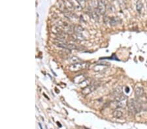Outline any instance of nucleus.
Masks as SVG:
<instances>
[{"instance_id":"1","label":"nucleus","mask_w":147,"mask_h":129,"mask_svg":"<svg viewBox=\"0 0 147 129\" xmlns=\"http://www.w3.org/2000/svg\"><path fill=\"white\" fill-rule=\"evenodd\" d=\"M127 106L129 112L132 114H136L140 112L141 109V105L139 102H136L133 99H130L127 101Z\"/></svg>"},{"instance_id":"2","label":"nucleus","mask_w":147,"mask_h":129,"mask_svg":"<svg viewBox=\"0 0 147 129\" xmlns=\"http://www.w3.org/2000/svg\"><path fill=\"white\" fill-rule=\"evenodd\" d=\"M86 67V64L82 63V62H79V63H73L71 64L69 67V70L71 72H78L79 70H82Z\"/></svg>"},{"instance_id":"3","label":"nucleus","mask_w":147,"mask_h":129,"mask_svg":"<svg viewBox=\"0 0 147 129\" xmlns=\"http://www.w3.org/2000/svg\"><path fill=\"white\" fill-rule=\"evenodd\" d=\"M106 12V5L101 1H98L97 7V12L99 14L103 15Z\"/></svg>"},{"instance_id":"4","label":"nucleus","mask_w":147,"mask_h":129,"mask_svg":"<svg viewBox=\"0 0 147 129\" xmlns=\"http://www.w3.org/2000/svg\"><path fill=\"white\" fill-rule=\"evenodd\" d=\"M96 88V86L95 84L90 85H88L87 87H86L82 90V93L84 95H87L88 94L92 93Z\"/></svg>"},{"instance_id":"5","label":"nucleus","mask_w":147,"mask_h":129,"mask_svg":"<svg viewBox=\"0 0 147 129\" xmlns=\"http://www.w3.org/2000/svg\"><path fill=\"white\" fill-rule=\"evenodd\" d=\"M86 80V76L84 75V74H80V75H78L76 76V77H75L73 79V81L75 83V84H80L82 82Z\"/></svg>"},{"instance_id":"6","label":"nucleus","mask_w":147,"mask_h":129,"mask_svg":"<svg viewBox=\"0 0 147 129\" xmlns=\"http://www.w3.org/2000/svg\"><path fill=\"white\" fill-rule=\"evenodd\" d=\"M56 5H57L58 8H59L61 11L64 12L63 13H65V12H67L65 11V8H66L65 3L63 1V0H58V2H57Z\"/></svg>"},{"instance_id":"7","label":"nucleus","mask_w":147,"mask_h":129,"mask_svg":"<svg viewBox=\"0 0 147 129\" xmlns=\"http://www.w3.org/2000/svg\"><path fill=\"white\" fill-rule=\"evenodd\" d=\"M144 94V90L141 87H136L135 90V95L136 97L137 98H141L143 96Z\"/></svg>"},{"instance_id":"8","label":"nucleus","mask_w":147,"mask_h":129,"mask_svg":"<svg viewBox=\"0 0 147 129\" xmlns=\"http://www.w3.org/2000/svg\"><path fill=\"white\" fill-rule=\"evenodd\" d=\"M109 23H110V25H112V26H114V25H116L120 24L121 23V20L118 18V17H113L112 18H110L109 20Z\"/></svg>"},{"instance_id":"9","label":"nucleus","mask_w":147,"mask_h":129,"mask_svg":"<svg viewBox=\"0 0 147 129\" xmlns=\"http://www.w3.org/2000/svg\"><path fill=\"white\" fill-rule=\"evenodd\" d=\"M69 1H70V2L71 3V4L73 5L75 9L79 11V10H81L82 8V7L80 6V5L79 3L78 0H69Z\"/></svg>"},{"instance_id":"10","label":"nucleus","mask_w":147,"mask_h":129,"mask_svg":"<svg viewBox=\"0 0 147 129\" xmlns=\"http://www.w3.org/2000/svg\"><path fill=\"white\" fill-rule=\"evenodd\" d=\"M107 68V67L104 64H96L95 65V67H93V70L96 72H101Z\"/></svg>"},{"instance_id":"11","label":"nucleus","mask_w":147,"mask_h":129,"mask_svg":"<svg viewBox=\"0 0 147 129\" xmlns=\"http://www.w3.org/2000/svg\"><path fill=\"white\" fill-rule=\"evenodd\" d=\"M113 116L117 119H120L123 117V113L121 110L116 109L113 112Z\"/></svg>"},{"instance_id":"12","label":"nucleus","mask_w":147,"mask_h":129,"mask_svg":"<svg viewBox=\"0 0 147 129\" xmlns=\"http://www.w3.org/2000/svg\"><path fill=\"white\" fill-rule=\"evenodd\" d=\"M126 96L124 95V94H120L118 95L115 96V101L117 102H123L124 101L126 100Z\"/></svg>"},{"instance_id":"13","label":"nucleus","mask_w":147,"mask_h":129,"mask_svg":"<svg viewBox=\"0 0 147 129\" xmlns=\"http://www.w3.org/2000/svg\"><path fill=\"white\" fill-rule=\"evenodd\" d=\"M143 7V5L142 2L140 0H138L137 1V3H136V9H137V11L139 12H141Z\"/></svg>"},{"instance_id":"14","label":"nucleus","mask_w":147,"mask_h":129,"mask_svg":"<svg viewBox=\"0 0 147 129\" xmlns=\"http://www.w3.org/2000/svg\"><path fill=\"white\" fill-rule=\"evenodd\" d=\"M69 61L71 62V63L73 64V63H76L81 62V60L79 58L76 57H71V58L69 59Z\"/></svg>"},{"instance_id":"15","label":"nucleus","mask_w":147,"mask_h":129,"mask_svg":"<svg viewBox=\"0 0 147 129\" xmlns=\"http://www.w3.org/2000/svg\"><path fill=\"white\" fill-rule=\"evenodd\" d=\"M79 3L80 5V6L82 7V8H84L86 5V2H85V0H78Z\"/></svg>"},{"instance_id":"16","label":"nucleus","mask_w":147,"mask_h":129,"mask_svg":"<svg viewBox=\"0 0 147 129\" xmlns=\"http://www.w3.org/2000/svg\"></svg>"}]
</instances>
